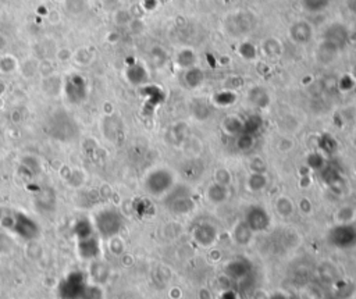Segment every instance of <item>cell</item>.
<instances>
[{
  "label": "cell",
  "instance_id": "7402d4cb",
  "mask_svg": "<svg viewBox=\"0 0 356 299\" xmlns=\"http://www.w3.org/2000/svg\"><path fill=\"white\" fill-rule=\"evenodd\" d=\"M214 183L221 184V185L228 187L230 183H231V176H230L228 170H225V168H219L217 171L214 172Z\"/></svg>",
  "mask_w": 356,
  "mask_h": 299
},
{
  "label": "cell",
  "instance_id": "4fadbf2b",
  "mask_svg": "<svg viewBox=\"0 0 356 299\" xmlns=\"http://www.w3.org/2000/svg\"><path fill=\"white\" fill-rule=\"evenodd\" d=\"M72 231H74V235H75L77 239L87 238V237H91L93 234H96L93 223H91V221L85 217L77 220L74 227H72Z\"/></svg>",
  "mask_w": 356,
  "mask_h": 299
},
{
  "label": "cell",
  "instance_id": "5bb4252c",
  "mask_svg": "<svg viewBox=\"0 0 356 299\" xmlns=\"http://www.w3.org/2000/svg\"><path fill=\"white\" fill-rule=\"evenodd\" d=\"M233 237H234L235 242L238 245H248L252 241L253 231L248 227V224L245 221H241V223L235 226L234 231H233Z\"/></svg>",
  "mask_w": 356,
  "mask_h": 299
},
{
  "label": "cell",
  "instance_id": "484cf974",
  "mask_svg": "<svg viewBox=\"0 0 356 299\" xmlns=\"http://www.w3.org/2000/svg\"><path fill=\"white\" fill-rule=\"evenodd\" d=\"M311 202L309 201H306V205H305V202L302 201V203H300V209L303 210V212H311Z\"/></svg>",
  "mask_w": 356,
  "mask_h": 299
},
{
  "label": "cell",
  "instance_id": "cb8c5ba5",
  "mask_svg": "<svg viewBox=\"0 0 356 299\" xmlns=\"http://www.w3.org/2000/svg\"><path fill=\"white\" fill-rule=\"evenodd\" d=\"M82 299H102V291L97 287H89L88 285L85 292L82 295Z\"/></svg>",
  "mask_w": 356,
  "mask_h": 299
},
{
  "label": "cell",
  "instance_id": "ba28073f",
  "mask_svg": "<svg viewBox=\"0 0 356 299\" xmlns=\"http://www.w3.org/2000/svg\"><path fill=\"white\" fill-rule=\"evenodd\" d=\"M77 251L82 259H87V260H96L97 258H100L102 246H100L99 235L93 234L87 238L77 239Z\"/></svg>",
  "mask_w": 356,
  "mask_h": 299
},
{
  "label": "cell",
  "instance_id": "e0dca14e",
  "mask_svg": "<svg viewBox=\"0 0 356 299\" xmlns=\"http://www.w3.org/2000/svg\"><path fill=\"white\" fill-rule=\"evenodd\" d=\"M275 209H277V212H278L280 216H283V217H290L291 214L294 213L295 206H294V202H292L288 196L283 195V196H280V198L275 201Z\"/></svg>",
  "mask_w": 356,
  "mask_h": 299
},
{
  "label": "cell",
  "instance_id": "6da1fadb",
  "mask_svg": "<svg viewBox=\"0 0 356 299\" xmlns=\"http://www.w3.org/2000/svg\"><path fill=\"white\" fill-rule=\"evenodd\" d=\"M93 226L102 239L116 238L124 228V217L116 208H105L96 213Z\"/></svg>",
  "mask_w": 356,
  "mask_h": 299
},
{
  "label": "cell",
  "instance_id": "2e32d148",
  "mask_svg": "<svg viewBox=\"0 0 356 299\" xmlns=\"http://www.w3.org/2000/svg\"><path fill=\"white\" fill-rule=\"evenodd\" d=\"M204 71L198 68V67H191V68H187L185 71V82L189 88H198L202 82H204Z\"/></svg>",
  "mask_w": 356,
  "mask_h": 299
},
{
  "label": "cell",
  "instance_id": "7a4b0ae2",
  "mask_svg": "<svg viewBox=\"0 0 356 299\" xmlns=\"http://www.w3.org/2000/svg\"><path fill=\"white\" fill-rule=\"evenodd\" d=\"M5 226L11 233L18 235L24 241H34L39 237V233H41L39 224L28 214L21 213V212H15L5 217Z\"/></svg>",
  "mask_w": 356,
  "mask_h": 299
},
{
  "label": "cell",
  "instance_id": "8fae6325",
  "mask_svg": "<svg viewBox=\"0 0 356 299\" xmlns=\"http://www.w3.org/2000/svg\"><path fill=\"white\" fill-rule=\"evenodd\" d=\"M290 36L292 42H295L298 45H305L309 43L313 36V31L309 22L306 21H296L290 28Z\"/></svg>",
  "mask_w": 356,
  "mask_h": 299
},
{
  "label": "cell",
  "instance_id": "ffe728a7",
  "mask_svg": "<svg viewBox=\"0 0 356 299\" xmlns=\"http://www.w3.org/2000/svg\"><path fill=\"white\" fill-rule=\"evenodd\" d=\"M195 61H196V56L191 51H183L178 55V64L183 68H191L195 66Z\"/></svg>",
  "mask_w": 356,
  "mask_h": 299
},
{
  "label": "cell",
  "instance_id": "52a82bcc",
  "mask_svg": "<svg viewBox=\"0 0 356 299\" xmlns=\"http://www.w3.org/2000/svg\"><path fill=\"white\" fill-rule=\"evenodd\" d=\"M168 198L166 199V206L170 212H173L175 214H184L191 212L195 208V203L191 199V195L185 192L175 193L174 189H171L167 193Z\"/></svg>",
  "mask_w": 356,
  "mask_h": 299
},
{
  "label": "cell",
  "instance_id": "5b68a950",
  "mask_svg": "<svg viewBox=\"0 0 356 299\" xmlns=\"http://www.w3.org/2000/svg\"><path fill=\"white\" fill-rule=\"evenodd\" d=\"M327 239L336 248H352L356 245V228L351 224H338L331 228Z\"/></svg>",
  "mask_w": 356,
  "mask_h": 299
},
{
  "label": "cell",
  "instance_id": "d6986e66",
  "mask_svg": "<svg viewBox=\"0 0 356 299\" xmlns=\"http://www.w3.org/2000/svg\"><path fill=\"white\" fill-rule=\"evenodd\" d=\"M356 216V212L351 206H344L338 212H337V218L340 224H351V221H353V218Z\"/></svg>",
  "mask_w": 356,
  "mask_h": 299
},
{
  "label": "cell",
  "instance_id": "30bf717a",
  "mask_svg": "<svg viewBox=\"0 0 356 299\" xmlns=\"http://www.w3.org/2000/svg\"><path fill=\"white\" fill-rule=\"evenodd\" d=\"M348 39H349L348 30L342 24H338V22L328 27L326 32H324V41L331 43V45H334L338 49L345 45Z\"/></svg>",
  "mask_w": 356,
  "mask_h": 299
},
{
  "label": "cell",
  "instance_id": "d4e9b609",
  "mask_svg": "<svg viewBox=\"0 0 356 299\" xmlns=\"http://www.w3.org/2000/svg\"><path fill=\"white\" fill-rule=\"evenodd\" d=\"M323 163H324L323 157H321V155H317V153H315V155H311V156H309V159H308V164H309L312 168H315V170L323 167Z\"/></svg>",
  "mask_w": 356,
  "mask_h": 299
},
{
  "label": "cell",
  "instance_id": "277c9868",
  "mask_svg": "<svg viewBox=\"0 0 356 299\" xmlns=\"http://www.w3.org/2000/svg\"><path fill=\"white\" fill-rule=\"evenodd\" d=\"M87 287L85 276L81 271H71L60 283L59 294L61 299H82Z\"/></svg>",
  "mask_w": 356,
  "mask_h": 299
},
{
  "label": "cell",
  "instance_id": "3957f363",
  "mask_svg": "<svg viewBox=\"0 0 356 299\" xmlns=\"http://www.w3.org/2000/svg\"><path fill=\"white\" fill-rule=\"evenodd\" d=\"M174 187H175V178L168 168H155L145 178V189L152 196H158V198L164 196Z\"/></svg>",
  "mask_w": 356,
  "mask_h": 299
},
{
  "label": "cell",
  "instance_id": "9c48e42d",
  "mask_svg": "<svg viewBox=\"0 0 356 299\" xmlns=\"http://www.w3.org/2000/svg\"><path fill=\"white\" fill-rule=\"evenodd\" d=\"M217 237H219L217 227L212 223H200L193 230V239L202 246L213 245Z\"/></svg>",
  "mask_w": 356,
  "mask_h": 299
},
{
  "label": "cell",
  "instance_id": "9a60e30c",
  "mask_svg": "<svg viewBox=\"0 0 356 299\" xmlns=\"http://www.w3.org/2000/svg\"><path fill=\"white\" fill-rule=\"evenodd\" d=\"M246 185L249 188L250 191L253 192H258V191H262L267 187V177L265 176V172H250L249 177L246 180Z\"/></svg>",
  "mask_w": 356,
  "mask_h": 299
},
{
  "label": "cell",
  "instance_id": "44dd1931",
  "mask_svg": "<svg viewBox=\"0 0 356 299\" xmlns=\"http://www.w3.org/2000/svg\"><path fill=\"white\" fill-rule=\"evenodd\" d=\"M224 127H225V130L230 134H241V132L244 131V122H241L235 117H228L225 120V122H224Z\"/></svg>",
  "mask_w": 356,
  "mask_h": 299
},
{
  "label": "cell",
  "instance_id": "ac0fdd59",
  "mask_svg": "<svg viewBox=\"0 0 356 299\" xmlns=\"http://www.w3.org/2000/svg\"><path fill=\"white\" fill-rule=\"evenodd\" d=\"M331 0H302V6L309 13H320L330 6Z\"/></svg>",
  "mask_w": 356,
  "mask_h": 299
},
{
  "label": "cell",
  "instance_id": "8992f818",
  "mask_svg": "<svg viewBox=\"0 0 356 299\" xmlns=\"http://www.w3.org/2000/svg\"><path fill=\"white\" fill-rule=\"evenodd\" d=\"M244 221L248 224V227L253 233L266 231L270 227V223H271L267 210L263 206H259V205H252V206L246 209Z\"/></svg>",
  "mask_w": 356,
  "mask_h": 299
},
{
  "label": "cell",
  "instance_id": "7c38bea8",
  "mask_svg": "<svg viewBox=\"0 0 356 299\" xmlns=\"http://www.w3.org/2000/svg\"><path fill=\"white\" fill-rule=\"evenodd\" d=\"M206 195H208V199L210 202L216 203V205H220V203H224L227 199H228V187L225 185H221V184L214 183L212 185H209L208 191H206Z\"/></svg>",
  "mask_w": 356,
  "mask_h": 299
},
{
  "label": "cell",
  "instance_id": "603a6c76",
  "mask_svg": "<svg viewBox=\"0 0 356 299\" xmlns=\"http://www.w3.org/2000/svg\"><path fill=\"white\" fill-rule=\"evenodd\" d=\"M253 143V135L246 134V132H241V135L238 138V147L242 151H248L249 147H252Z\"/></svg>",
  "mask_w": 356,
  "mask_h": 299
}]
</instances>
